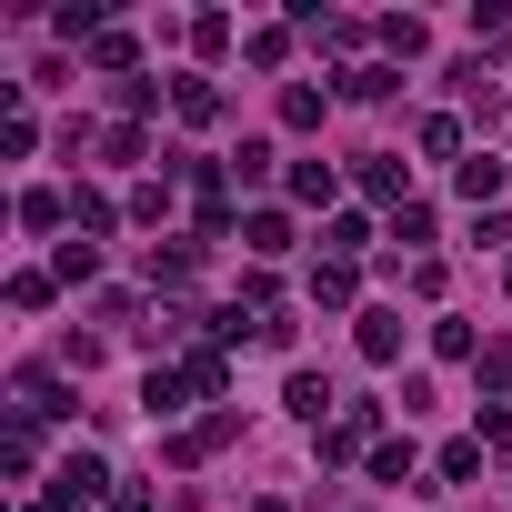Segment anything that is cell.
<instances>
[{
    "mask_svg": "<svg viewBox=\"0 0 512 512\" xmlns=\"http://www.w3.org/2000/svg\"><path fill=\"white\" fill-rule=\"evenodd\" d=\"M71 221H81V241H101V231H111V221H121V211H111V201H101V191H81V201H71Z\"/></svg>",
    "mask_w": 512,
    "mask_h": 512,
    "instance_id": "28",
    "label": "cell"
},
{
    "mask_svg": "<svg viewBox=\"0 0 512 512\" xmlns=\"http://www.w3.org/2000/svg\"><path fill=\"white\" fill-rule=\"evenodd\" d=\"M282 402H292L302 422H322V412H332V382H322V372H292V382H282Z\"/></svg>",
    "mask_w": 512,
    "mask_h": 512,
    "instance_id": "12",
    "label": "cell"
},
{
    "mask_svg": "<svg viewBox=\"0 0 512 512\" xmlns=\"http://www.w3.org/2000/svg\"><path fill=\"white\" fill-rule=\"evenodd\" d=\"M111 492H121V482H111V462H101V452H71V462L51 472V502H61V512H81V502H111Z\"/></svg>",
    "mask_w": 512,
    "mask_h": 512,
    "instance_id": "1",
    "label": "cell"
},
{
    "mask_svg": "<svg viewBox=\"0 0 512 512\" xmlns=\"http://www.w3.org/2000/svg\"><path fill=\"white\" fill-rule=\"evenodd\" d=\"M51 272H61V282H91V272H101V241H81V231H71V241H61V262H51Z\"/></svg>",
    "mask_w": 512,
    "mask_h": 512,
    "instance_id": "21",
    "label": "cell"
},
{
    "mask_svg": "<svg viewBox=\"0 0 512 512\" xmlns=\"http://www.w3.org/2000/svg\"><path fill=\"white\" fill-rule=\"evenodd\" d=\"M131 61H141L131 31H101V41H91V71H131Z\"/></svg>",
    "mask_w": 512,
    "mask_h": 512,
    "instance_id": "22",
    "label": "cell"
},
{
    "mask_svg": "<svg viewBox=\"0 0 512 512\" xmlns=\"http://www.w3.org/2000/svg\"><path fill=\"white\" fill-rule=\"evenodd\" d=\"M502 181H512V161H502V151H472V161H452V191H462V201H482V211L502 201Z\"/></svg>",
    "mask_w": 512,
    "mask_h": 512,
    "instance_id": "3",
    "label": "cell"
},
{
    "mask_svg": "<svg viewBox=\"0 0 512 512\" xmlns=\"http://www.w3.org/2000/svg\"><path fill=\"white\" fill-rule=\"evenodd\" d=\"M362 191H372V201H392V211L412 201V181H402V161H392V151H362Z\"/></svg>",
    "mask_w": 512,
    "mask_h": 512,
    "instance_id": "4",
    "label": "cell"
},
{
    "mask_svg": "<svg viewBox=\"0 0 512 512\" xmlns=\"http://www.w3.org/2000/svg\"><path fill=\"white\" fill-rule=\"evenodd\" d=\"M191 272H201V241H171V251L151 241V282H191Z\"/></svg>",
    "mask_w": 512,
    "mask_h": 512,
    "instance_id": "13",
    "label": "cell"
},
{
    "mask_svg": "<svg viewBox=\"0 0 512 512\" xmlns=\"http://www.w3.org/2000/svg\"><path fill=\"white\" fill-rule=\"evenodd\" d=\"M241 241L262 251V262H282V251H292V211H251V221H241Z\"/></svg>",
    "mask_w": 512,
    "mask_h": 512,
    "instance_id": "5",
    "label": "cell"
},
{
    "mask_svg": "<svg viewBox=\"0 0 512 512\" xmlns=\"http://www.w3.org/2000/svg\"><path fill=\"white\" fill-rule=\"evenodd\" d=\"M412 472H422L412 442H372V482H412Z\"/></svg>",
    "mask_w": 512,
    "mask_h": 512,
    "instance_id": "19",
    "label": "cell"
},
{
    "mask_svg": "<svg viewBox=\"0 0 512 512\" xmlns=\"http://www.w3.org/2000/svg\"><path fill=\"white\" fill-rule=\"evenodd\" d=\"M502 282H512V272H502Z\"/></svg>",
    "mask_w": 512,
    "mask_h": 512,
    "instance_id": "36",
    "label": "cell"
},
{
    "mask_svg": "<svg viewBox=\"0 0 512 512\" xmlns=\"http://www.w3.org/2000/svg\"><path fill=\"white\" fill-rule=\"evenodd\" d=\"M61 221H71L61 191H21V231H61Z\"/></svg>",
    "mask_w": 512,
    "mask_h": 512,
    "instance_id": "17",
    "label": "cell"
},
{
    "mask_svg": "<svg viewBox=\"0 0 512 512\" xmlns=\"http://www.w3.org/2000/svg\"><path fill=\"white\" fill-rule=\"evenodd\" d=\"M191 51H201V61H221V51H231V21H221V11H201V21H191Z\"/></svg>",
    "mask_w": 512,
    "mask_h": 512,
    "instance_id": "26",
    "label": "cell"
},
{
    "mask_svg": "<svg viewBox=\"0 0 512 512\" xmlns=\"http://www.w3.org/2000/svg\"><path fill=\"white\" fill-rule=\"evenodd\" d=\"M282 131H322V91L312 81H282Z\"/></svg>",
    "mask_w": 512,
    "mask_h": 512,
    "instance_id": "9",
    "label": "cell"
},
{
    "mask_svg": "<svg viewBox=\"0 0 512 512\" xmlns=\"http://www.w3.org/2000/svg\"><path fill=\"white\" fill-rule=\"evenodd\" d=\"M231 181H272V141H241L231 151Z\"/></svg>",
    "mask_w": 512,
    "mask_h": 512,
    "instance_id": "29",
    "label": "cell"
},
{
    "mask_svg": "<svg viewBox=\"0 0 512 512\" xmlns=\"http://www.w3.org/2000/svg\"><path fill=\"white\" fill-rule=\"evenodd\" d=\"M392 81H402L392 61H352V71H342V101H392Z\"/></svg>",
    "mask_w": 512,
    "mask_h": 512,
    "instance_id": "6",
    "label": "cell"
},
{
    "mask_svg": "<svg viewBox=\"0 0 512 512\" xmlns=\"http://www.w3.org/2000/svg\"><path fill=\"white\" fill-rule=\"evenodd\" d=\"M161 111V81H121V121H151Z\"/></svg>",
    "mask_w": 512,
    "mask_h": 512,
    "instance_id": "30",
    "label": "cell"
},
{
    "mask_svg": "<svg viewBox=\"0 0 512 512\" xmlns=\"http://www.w3.org/2000/svg\"><path fill=\"white\" fill-rule=\"evenodd\" d=\"M141 151H151L141 121H111V131H101V161H141Z\"/></svg>",
    "mask_w": 512,
    "mask_h": 512,
    "instance_id": "27",
    "label": "cell"
},
{
    "mask_svg": "<svg viewBox=\"0 0 512 512\" xmlns=\"http://www.w3.org/2000/svg\"><path fill=\"white\" fill-rule=\"evenodd\" d=\"M231 432H241V412H211V422H191V432H171V442H161V462H181V472H191V462H211V452H221Z\"/></svg>",
    "mask_w": 512,
    "mask_h": 512,
    "instance_id": "2",
    "label": "cell"
},
{
    "mask_svg": "<svg viewBox=\"0 0 512 512\" xmlns=\"http://www.w3.org/2000/svg\"><path fill=\"white\" fill-rule=\"evenodd\" d=\"M352 292H362V282H352V262H322V272H312V302H322V312H342Z\"/></svg>",
    "mask_w": 512,
    "mask_h": 512,
    "instance_id": "18",
    "label": "cell"
},
{
    "mask_svg": "<svg viewBox=\"0 0 512 512\" xmlns=\"http://www.w3.org/2000/svg\"><path fill=\"white\" fill-rule=\"evenodd\" d=\"M402 352V312H362V362H392Z\"/></svg>",
    "mask_w": 512,
    "mask_h": 512,
    "instance_id": "11",
    "label": "cell"
},
{
    "mask_svg": "<svg viewBox=\"0 0 512 512\" xmlns=\"http://www.w3.org/2000/svg\"><path fill=\"white\" fill-rule=\"evenodd\" d=\"M472 382H482V402H502V392H512V352H502V342H482V362H472Z\"/></svg>",
    "mask_w": 512,
    "mask_h": 512,
    "instance_id": "20",
    "label": "cell"
},
{
    "mask_svg": "<svg viewBox=\"0 0 512 512\" xmlns=\"http://www.w3.org/2000/svg\"><path fill=\"white\" fill-rule=\"evenodd\" d=\"M171 111H181V121H221V91H211V81H171Z\"/></svg>",
    "mask_w": 512,
    "mask_h": 512,
    "instance_id": "15",
    "label": "cell"
},
{
    "mask_svg": "<svg viewBox=\"0 0 512 512\" xmlns=\"http://www.w3.org/2000/svg\"><path fill=\"white\" fill-rule=\"evenodd\" d=\"M0 462H11V482H31V462H41V432L11 412V432H0Z\"/></svg>",
    "mask_w": 512,
    "mask_h": 512,
    "instance_id": "8",
    "label": "cell"
},
{
    "mask_svg": "<svg viewBox=\"0 0 512 512\" xmlns=\"http://www.w3.org/2000/svg\"><path fill=\"white\" fill-rule=\"evenodd\" d=\"M181 382H191V392H201V402H221V392H231V362H221V352H211V342H201V352H191V362H181Z\"/></svg>",
    "mask_w": 512,
    "mask_h": 512,
    "instance_id": "7",
    "label": "cell"
},
{
    "mask_svg": "<svg viewBox=\"0 0 512 512\" xmlns=\"http://www.w3.org/2000/svg\"><path fill=\"white\" fill-rule=\"evenodd\" d=\"M412 141H422V161H452V151H462V121H452V111H432Z\"/></svg>",
    "mask_w": 512,
    "mask_h": 512,
    "instance_id": "16",
    "label": "cell"
},
{
    "mask_svg": "<svg viewBox=\"0 0 512 512\" xmlns=\"http://www.w3.org/2000/svg\"><path fill=\"white\" fill-rule=\"evenodd\" d=\"M432 472H442V482H482V442H442Z\"/></svg>",
    "mask_w": 512,
    "mask_h": 512,
    "instance_id": "24",
    "label": "cell"
},
{
    "mask_svg": "<svg viewBox=\"0 0 512 512\" xmlns=\"http://www.w3.org/2000/svg\"><path fill=\"white\" fill-rule=\"evenodd\" d=\"M21 512H61V502H21Z\"/></svg>",
    "mask_w": 512,
    "mask_h": 512,
    "instance_id": "34",
    "label": "cell"
},
{
    "mask_svg": "<svg viewBox=\"0 0 512 512\" xmlns=\"http://www.w3.org/2000/svg\"><path fill=\"white\" fill-rule=\"evenodd\" d=\"M332 191H342V171H332V161H292V201H312V211H322Z\"/></svg>",
    "mask_w": 512,
    "mask_h": 512,
    "instance_id": "10",
    "label": "cell"
},
{
    "mask_svg": "<svg viewBox=\"0 0 512 512\" xmlns=\"http://www.w3.org/2000/svg\"><path fill=\"white\" fill-rule=\"evenodd\" d=\"M422 41H432V31H422L412 11H392V21H382V51H392V61H422Z\"/></svg>",
    "mask_w": 512,
    "mask_h": 512,
    "instance_id": "14",
    "label": "cell"
},
{
    "mask_svg": "<svg viewBox=\"0 0 512 512\" xmlns=\"http://www.w3.org/2000/svg\"><path fill=\"white\" fill-rule=\"evenodd\" d=\"M482 452H512V402H482Z\"/></svg>",
    "mask_w": 512,
    "mask_h": 512,
    "instance_id": "33",
    "label": "cell"
},
{
    "mask_svg": "<svg viewBox=\"0 0 512 512\" xmlns=\"http://www.w3.org/2000/svg\"><path fill=\"white\" fill-rule=\"evenodd\" d=\"M51 302V272H11V312H41Z\"/></svg>",
    "mask_w": 512,
    "mask_h": 512,
    "instance_id": "31",
    "label": "cell"
},
{
    "mask_svg": "<svg viewBox=\"0 0 512 512\" xmlns=\"http://www.w3.org/2000/svg\"><path fill=\"white\" fill-rule=\"evenodd\" d=\"M181 392H191V382H171V372H151V382H141V402H151V412H161V422H171V412H181Z\"/></svg>",
    "mask_w": 512,
    "mask_h": 512,
    "instance_id": "32",
    "label": "cell"
},
{
    "mask_svg": "<svg viewBox=\"0 0 512 512\" xmlns=\"http://www.w3.org/2000/svg\"><path fill=\"white\" fill-rule=\"evenodd\" d=\"M251 512H282V502H251Z\"/></svg>",
    "mask_w": 512,
    "mask_h": 512,
    "instance_id": "35",
    "label": "cell"
},
{
    "mask_svg": "<svg viewBox=\"0 0 512 512\" xmlns=\"http://www.w3.org/2000/svg\"><path fill=\"white\" fill-rule=\"evenodd\" d=\"M322 241H332V262H352V251H362V241H372V221H362V211H342V221H332V231H322Z\"/></svg>",
    "mask_w": 512,
    "mask_h": 512,
    "instance_id": "25",
    "label": "cell"
},
{
    "mask_svg": "<svg viewBox=\"0 0 512 512\" xmlns=\"http://www.w3.org/2000/svg\"><path fill=\"white\" fill-rule=\"evenodd\" d=\"M432 352H442V362H482V342H472V322H432Z\"/></svg>",
    "mask_w": 512,
    "mask_h": 512,
    "instance_id": "23",
    "label": "cell"
}]
</instances>
